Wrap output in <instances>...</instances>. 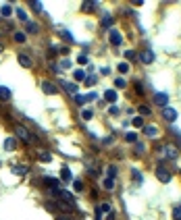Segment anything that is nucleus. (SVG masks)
I'll return each mask as SVG.
<instances>
[{
	"label": "nucleus",
	"instance_id": "obj_1",
	"mask_svg": "<svg viewBox=\"0 0 181 220\" xmlns=\"http://www.w3.org/2000/svg\"><path fill=\"white\" fill-rule=\"evenodd\" d=\"M156 177H158L160 183H169V181H171V172H169L165 166H158V168H156Z\"/></svg>",
	"mask_w": 181,
	"mask_h": 220
},
{
	"label": "nucleus",
	"instance_id": "obj_2",
	"mask_svg": "<svg viewBox=\"0 0 181 220\" xmlns=\"http://www.w3.org/2000/svg\"><path fill=\"white\" fill-rule=\"evenodd\" d=\"M17 137H21L25 143H31V135H29V131L25 129V127H21V125H17Z\"/></svg>",
	"mask_w": 181,
	"mask_h": 220
},
{
	"label": "nucleus",
	"instance_id": "obj_3",
	"mask_svg": "<svg viewBox=\"0 0 181 220\" xmlns=\"http://www.w3.org/2000/svg\"><path fill=\"white\" fill-rule=\"evenodd\" d=\"M108 37H111V44H112V46H119V44L123 42V37H121V33H119L117 29H111V35H108Z\"/></svg>",
	"mask_w": 181,
	"mask_h": 220
},
{
	"label": "nucleus",
	"instance_id": "obj_4",
	"mask_svg": "<svg viewBox=\"0 0 181 220\" xmlns=\"http://www.w3.org/2000/svg\"><path fill=\"white\" fill-rule=\"evenodd\" d=\"M154 102L158 104V106H165V108H167L169 96H167V94H156V96H154Z\"/></svg>",
	"mask_w": 181,
	"mask_h": 220
},
{
	"label": "nucleus",
	"instance_id": "obj_5",
	"mask_svg": "<svg viewBox=\"0 0 181 220\" xmlns=\"http://www.w3.org/2000/svg\"><path fill=\"white\" fill-rule=\"evenodd\" d=\"M165 156L167 158H177V147H173V145H165Z\"/></svg>",
	"mask_w": 181,
	"mask_h": 220
},
{
	"label": "nucleus",
	"instance_id": "obj_6",
	"mask_svg": "<svg viewBox=\"0 0 181 220\" xmlns=\"http://www.w3.org/2000/svg\"><path fill=\"white\" fill-rule=\"evenodd\" d=\"M139 58H142V62H144V64H150V62L154 60V54L150 52V50H146V52H142V56H139Z\"/></svg>",
	"mask_w": 181,
	"mask_h": 220
},
{
	"label": "nucleus",
	"instance_id": "obj_7",
	"mask_svg": "<svg viewBox=\"0 0 181 220\" xmlns=\"http://www.w3.org/2000/svg\"><path fill=\"white\" fill-rule=\"evenodd\" d=\"M144 133H146L148 137H156V135H158V129H156L154 125H148V127H144Z\"/></svg>",
	"mask_w": 181,
	"mask_h": 220
},
{
	"label": "nucleus",
	"instance_id": "obj_8",
	"mask_svg": "<svg viewBox=\"0 0 181 220\" xmlns=\"http://www.w3.org/2000/svg\"><path fill=\"white\" fill-rule=\"evenodd\" d=\"M19 62H21V67H25V69L31 67V58L27 54H19Z\"/></svg>",
	"mask_w": 181,
	"mask_h": 220
},
{
	"label": "nucleus",
	"instance_id": "obj_9",
	"mask_svg": "<svg viewBox=\"0 0 181 220\" xmlns=\"http://www.w3.org/2000/svg\"><path fill=\"white\" fill-rule=\"evenodd\" d=\"M15 147H17V139H15V137H8L7 141H4V150H8V152H13Z\"/></svg>",
	"mask_w": 181,
	"mask_h": 220
},
{
	"label": "nucleus",
	"instance_id": "obj_10",
	"mask_svg": "<svg viewBox=\"0 0 181 220\" xmlns=\"http://www.w3.org/2000/svg\"><path fill=\"white\" fill-rule=\"evenodd\" d=\"M61 85H63L65 90L69 91V94H77V85L75 83H67V81H61Z\"/></svg>",
	"mask_w": 181,
	"mask_h": 220
},
{
	"label": "nucleus",
	"instance_id": "obj_11",
	"mask_svg": "<svg viewBox=\"0 0 181 220\" xmlns=\"http://www.w3.org/2000/svg\"><path fill=\"white\" fill-rule=\"evenodd\" d=\"M165 118H167V121H171V123H173L175 118H177V112H175L173 108H165Z\"/></svg>",
	"mask_w": 181,
	"mask_h": 220
},
{
	"label": "nucleus",
	"instance_id": "obj_12",
	"mask_svg": "<svg viewBox=\"0 0 181 220\" xmlns=\"http://www.w3.org/2000/svg\"><path fill=\"white\" fill-rule=\"evenodd\" d=\"M104 98L108 100V102H117V91H115V90H106Z\"/></svg>",
	"mask_w": 181,
	"mask_h": 220
},
{
	"label": "nucleus",
	"instance_id": "obj_13",
	"mask_svg": "<svg viewBox=\"0 0 181 220\" xmlns=\"http://www.w3.org/2000/svg\"><path fill=\"white\" fill-rule=\"evenodd\" d=\"M42 90L46 91V94H56V87L52 85V83H48V81H44V83H42Z\"/></svg>",
	"mask_w": 181,
	"mask_h": 220
},
{
	"label": "nucleus",
	"instance_id": "obj_14",
	"mask_svg": "<svg viewBox=\"0 0 181 220\" xmlns=\"http://www.w3.org/2000/svg\"><path fill=\"white\" fill-rule=\"evenodd\" d=\"M38 31H40V25H38V23L27 21V33H38Z\"/></svg>",
	"mask_w": 181,
	"mask_h": 220
},
{
	"label": "nucleus",
	"instance_id": "obj_15",
	"mask_svg": "<svg viewBox=\"0 0 181 220\" xmlns=\"http://www.w3.org/2000/svg\"><path fill=\"white\" fill-rule=\"evenodd\" d=\"M73 77H75V81H85V71L84 69H79L73 73Z\"/></svg>",
	"mask_w": 181,
	"mask_h": 220
},
{
	"label": "nucleus",
	"instance_id": "obj_16",
	"mask_svg": "<svg viewBox=\"0 0 181 220\" xmlns=\"http://www.w3.org/2000/svg\"><path fill=\"white\" fill-rule=\"evenodd\" d=\"M27 166H13V172L15 174H27Z\"/></svg>",
	"mask_w": 181,
	"mask_h": 220
},
{
	"label": "nucleus",
	"instance_id": "obj_17",
	"mask_svg": "<svg viewBox=\"0 0 181 220\" xmlns=\"http://www.w3.org/2000/svg\"><path fill=\"white\" fill-rule=\"evenodd\" d=\"M0 100H11V90L0 87Z\"/></svg>",
	"mask_w": 181,
	"mask_h": 220
},
{
	"label": "nucleus",
	"instance_id": "obj_18",
	"mask_svg": "<svg viewBox=\"0 0 181 220\" xmlns=\"http://www.w3.org/2000/svg\"><path fill=\"white\" fill-rule=\"evenodd\" d=\"M104 189L112 191V189H115V179H111V177H108V179H104Z\"/></svg>",
	"mask_w": 181,
	"mask_h": 220
},
{
	"label": "nucleus",
	"instance_id": "obj_19",
	"mask_svg": "<svg viewBox=\"0 0 181 220\" xmlns=\"http://www.w3.org/2000/svg\"><path fill=\"white\" fill-rule=\"evenodd\" d=\"M112 25V17L111 15H104V17H102V27H111Z\"/></svg>",
	"mask_w": 181,
	"mask_h": 220
},
{
	"label": "nucleus",
	"instance_id": "obj_20",
	"mask_svg": "<svg viewBox=\"0 0 181 220\" xmlns=\"http://www.w3.org/2000/svg\"><path fill=\"white\" fill-rule=\"evenodd\" d=\"M40 160H42V162H50V160H52V154H50V152H40Z\"/></svg>",
	"mask_w": 181,
	"mask_h": 220
},
{
	"label": "nucleus",
	"instance_id": "obj_21",
	"mask_svg": "<svg viewBox=\"0 0 181 220\" xmlns=\"http://www.w3.org/2000/svg\"><path fill=\"white\" fill-rule=\"evenodd\" d=\"M96 7H98L96 2H84V4H81V8H84V11H94Z\"/></svg>",
	"mask_w": 181,
	"mask_h": 220
},
{
	"label": "nucleus",
	"instance_id": "obj_22",
	"mask_svg": "<svg viewBox=\"0 0 181 220\" xmlns=\"http://www.w3.org/2000/svg\"><path fill=\"white\" fill-rule=\"evenodd\" d=\"M88 102V98L85 96H81V94H75V104H79V106H81V104H85Z\"/></svg>",
	"mask_w": 181,
	"mask_h": 220
},
{
	"label": "nucleus",
	"instance_id": "obj_23",
	"mask_svg": "<svg viewBox=\"0 0 181 220\" xmlns=\"http://www.w3.org/2000/svg\"><path fill=\"white\" fill-rule=\"evenodd\" d=\"M11 13H13L11 4H4V7H2V17H11Z\"/></svg>",
	"mask_w": 181,
	"mask_h": 220
},
{
	"label": "nucleus",
	"instance_id": "obj_24",
	"mask_svg": "<svg viewBox=\"0 0 181 220\" xmlns=\"http://www.w3.org/2000/svg\"><path fill=\"white\" fill-rule=\"evenodd\" d=\"M61 179H65V181L71 179V170L69 168H63V170H61Z\"/></svg>",
	"mask_w": 181,
	"mask_h": 220
},
{
	"label": "nucleus",
	"instance_id": "obj_25",
	"mask_svg": "<svg viewBox=\"0 0 181 220\" xmlns=\"http://www.w3.org/2000/svg\"><path fill=\"white\" fill-rule=\"evenodd\" d=\"M17 17H19L21 21H27V13H25L23 8H17Z\"/></svg>",
	"mask_w": 181,
	"mask_h": 220
},
{
	"label": "nucleus",
	"instance_id": "obj_26",
	"mask_svg": "<svg viewBox=\"0 0 181 220\" xmlns=\"http://www.w3.org/2000/svg\"><path fill=\"white\" fill-rule=\"evenodd\" d=\"M173 220H181V206H177L173 210Z\"/></svg>",
	"mask_w": 181,
	"mask_h": 220
},
{
	"label": "nucleus",
	"instance_id": "obj_27",
	"mask_svg": "<svg viewBox=\"0 0 181 220\" xmlns=\"http://www.w3.org/2000/svg\"><path fill=\"white\" fill-rule=\"evenodd\" d=\"M15 42H19V44H23V42H25V33H21V31H17V33H15Z\"/></svg>",
	"mask_w": 181,
	"mask_h": 220
},
{
	"label": "nucleus",
	"instance_id": "obj_28",
	"mask_svg": "<svg viewBox=\"0 0 181 220\" xmlns=\"http://www.w3.org/2000/svg\"><path fill=\"white\" fill-rule=\"evenodd\" d=\"M139 114H142V117H148V114H150V108H148V106H139Z\"/></svg>",
	"mask_w": 181,
	"mask_h": 220
},
{
	"label": "nucleus",
	"instance_id": "obj_29",
	"mask_svg": "<svg viewBox=\"0 0 181 220\" xmlns=\"http://www.w3.org/2000/svg\"><path fill=\"white\" fill-rule=\"evenodd\" d=\"M115 83H117V87H121V90H123V87H127V81L123 79V77H119V79H117Z\"/></svg>",
	"mask_w": 181,
	"mask_h": 220
},
{
	"label": "nucleus",
	"instance_id": "obj_30",
	"mask_svg": "<svg viewBox=\"0 0 181 220\" xmlns=\"http://www.w3.org/2000/svg\"><path fill=\"white\" fill-rule=\"evenodd\" d=\"M73 189H75V191H81V189H84V183H81V181H73Z\"/></svg>",
	"mask_w": 181,
	"mask_h": 220
},
{
	"label": "nucleus",
	"instance_id": "obj_31",
	"mask_svg": "<svg viewBox=\"0 0 181 220\" xmlns=\"http://www.w3.org/2000/svg\"><path fill=\"white\" fill-rule=\"evenodd\" d=\"M125 58H127V60H135V52H133V50H127Z\"/></svg>",
	"mask_w": 181,
	"mask_h": 220
},
{
	"label": "nucleus",
	"instance_id": "obj_32",
	"mask_svg": "<svg viewBox=\"0 0 181 220\" xmlns=\"http://www.w3.org/2000/svg\"><path fill=\"white\" fill-rule=\"evenodd\" d=\"M119 71H121V73H127V71H129V64H127V62H121V64H119Z\"/></svg>",
	"mask_w": 181,
	"mask_h": 220
},
{
	"label": "nucleus",
	"instance_id": "obj_33",
	"mask_svg": "<svg viewBox=\"0 0 181 220\" xmlns=\"http://www.w3.org/2000/svg\"><path fill=\"white\" fill-rule=\"evenodd\" d=\"M69 67H71V60H69V58L61 60V69H69Z\"/></svg>",
	"mask_w": 181,
	"mask_h": 220
},
{
	"label": "nucleus",
	"instance_id": "obj_34",
	"mask_svg": "<svg viewBox=\"0 0 181 220\" xmlns=\"http://www.w3.org/2000/svg\"><path fill=\"white\" fill-rule=\"evenodd\" d=\"M133 127H144V121H142V117L133 118Z\"/></svg>",
	"mask_w": 181,
	"mask_h": 220
},
{
	"label": "nucleus",
	"instance_id": "obj_35",
	"mask_svg": "<svg viewBox=\"0 0 181 220\" xmlns=\"http://www.w3.org/2000/svg\"><path fill=\"white\" fill-rule=\"evenodd\" d=\"M81 117H84V118H85V121H90V118H92V117H94V114H92L90 110H84V112H81Z\"/></svg>",
	"mask_w": 181,
	"mask_h": 220
},
{
	"label": "nucleus",
	"instance_id": "obj_36",
	"mask_svg": "<svg viewBox=\"0 0 181 220\" xmlns=\"http://www.w3.org/2000/svg\"><path fill=\"white\" fill-rule=\"evenodd\" d=\"M125 139L129 141V143H131V141L135 143V133H127V135H125Z\"/></svg>",
	"mask_w": 181,
	"mask_h": 220
},
{
	"label": "nucleus",
	"instance_id": "obj_37",
	"mask_svg": "<svg viewBox=\"0 0 181 220\" xmlns=\"http://www.w3.org/2000/svg\"><path fill=\"white\" fill-rule=\"evenodd\" d=\"M77 62H79V64H88V56H85V54H81L79 58H77Z\"/></svg>",
	"mask_w": 181,
	"mask_h": 220
},
{
	"label": "nucleus",
	"instance_id": "obj_38",
	"mask_svg": "<svg viewBox=\"0 0 181 220\" xmlns=\"http://www.w3.org/2000/svg\"><path fill=\"white\" fill-rule=\"evenodd\" d=\"M115 174H117V168H115V166H108V177H115Z\"/></svg>",
	"mask_w": 181,
	"mask_h": 220
},
{
	"label": "nucleus",
	"instance_id": "obj_39",
	"mask_svg": "<svg viewBox=\"0 0 181 220\" xmlns=\"http://www.w3.org/2000/svg\"><path fill=\"white\" fill-rule=\"evenodd\" d=\"M63 37H65V40H69V42H71V40H73V35H71V33H69V31H67V29H65V31H63Z\"/></svg>",
	"mask_w": 181,
	"mask_h": 220
},
{
	"label": "nucleus",
	"instance_id": "obj_40",
	"mask_svg": "<svg viewBox=\"0 0 181 220\" xmlns=\"http://www.w3.org/2000/svg\"><path fill=\"white\" fill-rule=\"evenodd\" d=\"M85 83H88V85H94L96 79H94V77H85Z\"/></svg>",
	"mask_w": 181,
	"mask_h": 220
},
{
	"label": "nucleus",
	"instance_id": "obj_41",
	"mask_svg": "<svg viewBox=\"0 0 181 220\" xmlns=\"http://www.w3.org/2000/svg\"><path fill=\"white\" fill-rule=\"evenodd\" d=\"M135 152H138V154H144V145L138 143V145H135Z\"/></svg>",
	"mask_w": 181,
	"mask_h": 220
},
{
	"label": "nucleus",
	"instance_id": "obj_42",
	"mask_svg": "<svg viewBox=\"0 0 181 220\" xmlns=\"http://www.w3.org/2000/svg\"><path fill=\"white\" fill-rule=\"evenodd\" d=\"M100 210H102V212H111V206H108V204H102V208H100Z\"/></svg>",
	"mask_w": 181,
	"mask_h": 220
},
{
	"label": "nucleus",
	"instance_id": "obj_43",
	"mask_svg": "<svg viewBox=\"0 0 181 220\" xmlns=\"http://www.w3.org/2000/svg\"><path fill=\"white\" fill-rule=\"evenodd\" d=\"M111 114H115V117L119 114V108H117V106H111Z\"/></svg>",
	"mask_w": 181,
	"mask_h": 220
},
{
	"label": "nucleus",
	"instance_id": "obj_44",
	"mask_svg": "<svg viewBox=\"0 0 181 220\" xmlns=\"http://www.w3.org/2000/svg\"><path fill=\"white\" fill-rule=\"evenodd\" d=\"M34 4V8H38V11H42V2H31Z\"/></svg>",
	"mask_w": 181,
	"mask_h": 220
},
{
	"label": "nucleus",
	"instance_id": "obj_45",
	"mask_svg": "<svg viewBox=\"0 0 181 220\" xmlns=\"http://www.w3.org/2000/svg\"><path fill=\"white\" fill-rule=\"evenodd\" d=\"M56 220H71V218H65V216H58V218Z\"/></svg>",
	"mask_w": 181,
	"mask_h": 220
},
{
	"label": "nucleus",
	"instance_id": "obj_46",
	"mask_svg": "<svg viewBox=\"0 0 181 220\" xmlns=\"http://www.w3.org/2000/svg\"><path fill=\"white\" fill-rule=\"evenodd\" d=\"M0 52H2V44H0Z\"/></svg>",
	"mask_w": 181,
	"mask_h": 220
}]
</instances>
